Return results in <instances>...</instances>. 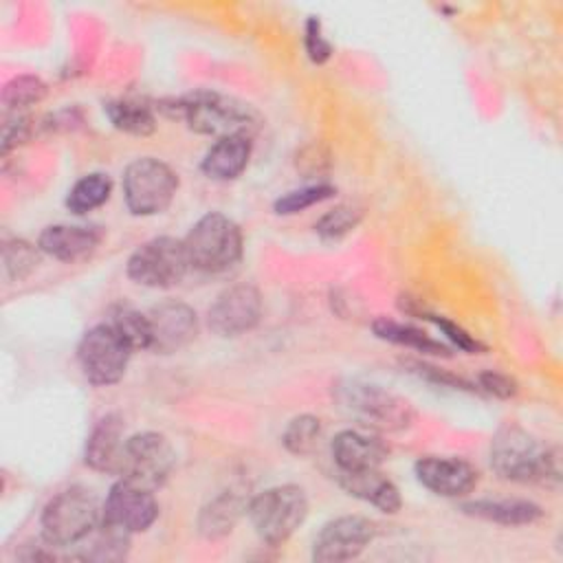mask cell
<instances>
[{
    "label": "cell",
    "instance_id": "1",
    "mask_svg": "<svg viewBox=\"0 0 563 563\" xmlns=\"http://www.w3.org/2000/svg\"><path fill=\"white\" fill-rule=\"evenodd\" d=\"M490 468L506 482L556 488L561 479L559 449L543 444L519 424H504L490 440Z\"/></svg>",
    "mask_w": 563,
    "mask_h": 563
},
{
    "label": "cell",
    "instance_id": "2",
    "mask_svg": "<svg viewBox=\"0 0 563 563\" xmlns=\"http://www.w3.org/2000/svg\"><path fill=\"white\" fill-rule=\"evenodd\" d=\"M172 114L183 117L194 132L216 141L238 134L253 136L260 128V114L249 103L216 90H196L174 101Z\"/></svg>",
    "mask_w": 563,
    "mask_h": 563
},
{
    "label": "cell",
    "instance_id": "3",
    "mask_svg": "<svg viewBox=\"0 0 563 563\" xmlns=\"http://www.w3.org/2000/svg\"><path fill=\"white\" fill-rule=\"evenodd\" d=\"M334 398L350 418L374 431H402L416 418L407 398L361 378L336 383Z\"/></svg>",
    "mask_w": 563,
    "mask_h": 563
},
{
    "label": "cell",
    "instance_id": "4",
    "mask_svg": "<svg viewBox=\"0 0 563 563\" xmlns=\"http://www.w3.org/2000/svg\"><path fill=\"white\" fill-rule=\"evenodd\" d=\"M103 506L81 486L59 490L40 515L42 539L51 548H79L101 523Z\"/></svg>",
    "mask_w": 563,
    "mask_h": 563
},
{
    "label": "cell",
    "instance_id": "5",
    "mask_svg": "<svg viewBox=\"0 0 563 563\" xmlns=\"http://www.w3.org/2000/svg\"><path fill=\"white\" fill-rule=\"evenodd\" d=\"M185 251L191 268L200 273H224L242 257V231L220 211H209L196 220L185 235Z\"/></svg>",
    "mask_w": 563,
    "mask_h": 563
},
{
    "label": "cell",
    "instance_id": "6",
    "mask_svg": "<svg viewBox=\"0 0 563 563\" xmlns=\"http://www.w3.org/2000/svg\"><path fill=\"white\" fill-rule=\"evenodd\" d=\"M246 515L266 545H282L308 517L306 490L297 484L266 488L249 501Z\"/></svg>",
    "mask_w": 563,
    "mask_h": 563
},
{
    "label": "cell",
    "instance_id": "7",
    "mask_svg": "<svg viewBox=\"0 0 563 563\" xmlns=\"http://www.w3.org/2000/svg\"><path fill=\"white\" fill-rule=\"evenodd\" d=\"M178 191V174L154 156L134 158L123 169V200L134 216L163 213Z\"/></svg>",
    "mask_w": 563,
    "mask_h": 563
},
{
    "label": "cell",
    "instance_id": "8",
    "mask_svg": "<svg viewBox=\"0 0 563 563\" xmlns=\"http://www.w3.org/2000/svg\"><path fill=\"white\" fill-rule=\"evenodd\" d=\"M134 347L110 323H97L84 332L77 345V361L88 383L108 387L123 378Z\"/></svg>",
    "mask_w": 563,
    "mask_h": 563
},
{
    "label": "cell",
    "instance_id": "9",
    "mask_svg": "<svg viewBox=\"0 0 563 563\" xmlns=\"http://www.w3.org/2000/svg\"><path fill=\"white\" fill-rule=\"evenodd\" d=\"M191 268L185 242L158 235L132 251L125 264L128 277L145 288H172L180 284Z\"/></svg>",
    "mask_w": 563,
    "mask_h": 563
},
{
    "label": "cell",
    "instance_id": "10",
    "mask_svg": "<svg viewBox=\"0 0 563 563\" xmlns=\"http://www.w3.org/2000/svg\"><path fill=\"white\" fill-rule=\"evenodd\" d=\"M176 451L158 431H141L125 438L121 477L150 490L163 486L174 471Z\"/></svg>",
    "mask_w": 563,
    "mask_h": 563
},
{
    "label": "cell",
    "instance_id": "11",
    "mask_svg": "<svg viewBox=\"0 0 563 563\" xmlns=\"http://www.w3.org/2000/svg\"><path fill=\"white\" fill-rule=\"evenodd\" d=\"M376 537V523L361 515H341L321 526L312 541V559L339 563L356 559Z\"/></svg>",
    "mask_w": 563,
    "mask_h": 563
},
{
    "label": "cell",
    "instance_id": "12",
    "mask_svg": "<svg viewBox=\"0 0 563 563\" xmlns=\"http://www.w3.org/2000/svg\"><path fill=\"white\" fill-rule=\"evenodd\" d=\"M262 319V295L253 284H233L224 288L207 310V323L213 334L233 339L251 332Z\"/></svg>",
    "mask_w": 563,
    "mask_h": 563
},
{
    "label": "cell",
    "instance_id": "13",
    "mask_svg": "<svg viewBox=\"0 0 563 563\" xmlns=\"http://www.w3.org/2000/svg\"><path fill=\"white\" fill-rule=\"evenodd\" d=\"M158 519V501L154 490L139 486L125 477L112 484L103 501V521L134 534L145 532Z\"/></svg>",
    "mask_w": 563,
    "mask_h": 563
},
{
    "label": "cell",
    "instance_id": "14",
    "mask_svg": "<svg viewBox=\"0 0 563 563\" xmlns=\"http://www.w3.org/2000/svg\"><path fill=\"white\" fill-rule=\"evenodd\" d=\"M150 350L156 354H174L198 336L196 310L178 299H165L147 312Z\"/></svg>",
    "mask_w": 563,
    "mask_h": 563
},
{
    "label": "cell",
    "instance_id": "15",
    "mask_svg": "<svg viewBox=\"0 0 563 563\" xmlns=\"http://www.w3.org/2000/svg\"><path fill=\"white\" fill-rule=\"evenodd\" d=\"M418 482L440 497H466L479 482L477 468L455 455H424L413 464Z\"/></svg>",
    "mask_w": 563,
    "mask_h": 563
},
{
    "label": "cell",
    "instance_id": "16",
    "mask_svg": "<svg viewBox=\"0 0 563 563\" xmlns=\"http://www.w3.org/2000/svg\"><path fill=\"white\" fill-rule=\"evenodd\" d=\"M101 240L103 231L95 224H51L40 233L37 246L57 262L75 264L88 260Z\"/></svg>",
    "mask_w": 563,
    "mask_h": 563
},
{
    "label": "cell",
    "instance_id": "17",
    "mask_svg": "<svg viewBox=\"0 0 563 563\" xmlns=\"http://www.w3.org/2000/svg\"><path fill=\"white\" fill-rule=\"evenodd\" d=\"M123 418L119 413H106L97 420L86 440L84 462L92 471L119 475L123 462Z\"/></svg>",
    "mask_w": 563,
    "mask_h": 563
},
{
    "label": "cell",
    "instance_id": "18",
    "mask_svg": "<svg viewBox=\"0 0 563 563\" xmlns=\"http://www.w3.org/2000/svg\"><path fill=\"white\" fill-rule=\"evenodd\" d=\"M330 453L339 471L352 473V471L380 468V464L389 455V449L383 440L369 433H363L356 429H343L332 438Z\"/></svg>",
    "mask_w": 563,
    "mask_h": 563
},
{
    "label": "cell",
    "instance_id": "19",
    "mask_svg": "<svg viewBox=\"0 0 563 563\" xmlns=\"http://www.w3.org/2000/svg\"><path fill=\"white\" fill-rule=\"evenodd\" d=\"M339 486L350 495L356 497L380 512L394 515L402 506V497L398 486L380 473V468H367V471H352L343 473L339 471Z\"/></svg>",
    "mask_w": 563,
    "mask_h": 563
},
{
    "label": "cell",
    "instance_id": "20",
    "mask_svg": "<svg viewBox=\"0 0 563 563\" xmlns=\"http://www.w3.org/2000/svg\"><path fill=\"white\" fill-rule=\"evenodd\" d=\"M253 152V136L238 134L218 139L205 154L200 169L211 180H235L249 165Z\"/></svg>",
    "mask_w": 563,
    "mask_h": 563
},
{
    "label": "cell",
    "instance_id": "21",
    "mask_svg": "<svg viewBox=\"0 0 563 563\" xmlns=\"http://www.w3.org/2000/svg\"><path fill=\"white\" fill-rule=\"evenodd\" d=\"M460 510L468 517L499 526H530L543 517L541 506L528 499H473L464 501Z\"/></svg>",
    "mask_w": 563,
    "mask_h": 563
},
{
    "label": "cell",
    "instance_id": "22",
    "mask_svg": "<svg viewBox=\"0 0 563 563\" xmlns=\"http://www.w3.org/2000/svg\"><path fill=\"white\" fill-rule=\"evenodd\" d=\"M249 501L238 493H220L213 497L207 506H202L198 515V530L207 539H220L227 537L235 523L240 521L242 512H246Z\"/></svg>",
    "mask_w": 563,
    "mask_h": 563
},
{
    "label": "cell",
    "instance_id": "23",
    "mask_svg": "<svg viewBox=\"0 0 563 563\" xmlns=\"http://www.w3.org/2000/svg\"><path fill=\"white\" fill-rule=\"evenodd\" d=\"M372 332L389 343L396 345H405L411 350H418L422 354H431V356H451V347L433 336H429L427 332H422L416 325L409 323H400L387 317H378L372 321Z\"/></svg>",
    "mask_w": 563,
    "mask_h": 563
},
{
    "label": "cell",
    "instance_id": "24",
    "mask_svg": "<svg viewBox=\"0 0 563 563\" xmlns=\"http://www.w3.org/2000/svg\"><path fill=\"white\" fill-rule=\"evenodd\" d=\"M110 123L125 134L147 136L156 130V117L150 103L139 99H114L103 106Z\"/></svg>",
    "mask_w": 563,
    "mask_h": 563
},
{
    "label": "cell",
    "instance_id": "25",
    "mask_svg": "<svg viewBox=\"0 0 563 563\" xmlns=\"http://www.w3.org/2000/svg\"><path fill=\"white\" fill-rule=\"evenodd\" d=\"M130 537V532L101 519L99 528L79 545V552L75 556L88 561H121L128 556Z\"/></svg>",
    "mask_w": 563,
    "mask_h": 563
},
{
    "label": "cell",
    "instance_id": "26",
    "mask_svg": "<svg viewBox=\"0 0 563 563\" xmlns=\"http://www.w3.org/2000/svg\"><path fill=\"white\" fill-rule=\"evenodd\" d=\"M110 194H112V178L103 172H90L68 189L66 207L75 216H84L106 205L110 200Z\"/></svg>",
    "mask_w": 563,
    "mask_h": 563
},
{
    "label": "cell",
    "instance_id": "27",
    "mask_svg": "<svg viewBox=\"0 0 563 563\" xmlns=\"http://www.w3.org/2000/svg\"><path fill=\"white\" fill-rule=\"evenodd\" d=\"M48 95V86L37 75H18L2 88V106L7 112H22L40 103Z\"/></svg>",
    "mask_w": 563,
    "mask_h": 563
},
{
    "label": "cell",
    "instance_id": "28",
    "mask_svg": "<svg viewBox=\"0 0 563 563\" xmlns=\"http://www.w3.org/2000/svg\"><path fill=\"white\" fill-rule=\"evenodd\" d=\"M321 433H323V427L317 416L299 413L286 424L282 433V444L292 455H308L317 449Z\"/></svg>",
    "mask_w": 563,
    "mask_h": 563
},
{
    "label": "cell",
    "instance_id": "29",
    "mask_svg": "<svg viewBox=\"0 0 563 563\" xmlns=\"http://www.w3.org/2000/svg\"><path fill=\"white\" fill-rule=\"evenodd\" d=\"M40 246L31 244L26 240H9L2 246V264L4 273L11 282L26 279L37 266H40Z\"/></svg>",
    "mask_w": 563,
    "mask_h": 563
},
{
    "label": "cell",
    "instance_id": "30",
    "mask_svg": "<svg viewBox=\"0 0 563 563\" xmlns=\"http://www.w3.org/2000/svg\"><path fill=\"white\" fill-rule=\"evenodd\" d=\"M336 194V189L328 183H317V185H308L301 189H292L284 196H279L273 205L275 213L279 216H292V213H301L328 198H332Z\"/></svg>",
    "mask_w": 563,
    "mask_h": 563
},
{
    "label": "cell",
    "instance_id": "31",
    "mask_svg": "<svg viewBox=\"0 0 563 563\" xmlns=\"http://www.w3.org/2000/svg\"><path fill=\"white\" fill-rule=\"evenodd\" d=\"M110 323L123 334V339L134 347V350H150V323L147 314L139 312L134 308L121 306L112 312Z\"/></svg>",
    "mask_w": 563,
    "mask_h": 563
},
{
    "label": "cell",
    "instance_id": "32",
    "mask_svg": "<svg viewBox=\"0 0 563 563\" xmlns=\"http://www.w3.org/2000/svg\"><path fill=\"white\" fill-rule=\"evenodd\" d=\"M361 218H363V211L358 207H354V205H339V207L330 209L328 213H323L317 220L314 231L323 240H341L343 235H347L350 231L356 229Z\"/></svg>",
    "mask_w": 563,
    "mask_h": 563
},
{
    "label": "cell",
    "instance_id": "33",
    "mask_svg": "<svg viewBox=\"0 0 563 563\" xmlns=\"http://www.w3.org/2000/svg\"><path fill=\"white\" fill-rule=\"evenodd\" d=\"M420 319H427V321L435 323V328L446 336V341H449L453 347H457V350H462V352H466V354H482V352H486V345H484L479 339H475L473 334H468L462 325L453 323L451 319L440 317V314H433V312H429V310H424V312L420 314Z\"/></svg>",
    "mask_w": 563,
    "mask_h": 563
},
{
    "label": "cell",
    "instance_id": "34",
    "mask_svg": "<svg viewBox=\"0 0 563 563\" xmlns=\"http://www.w3.org/2000/svg\"><path fill=\"white\" fill-rule=\"evenodd\" d=\"M303 48L312 64H325L332 57V44L323 35V26L317 18H308L303 26Z\"/></svg>",
    "mask_w": 563,
    "mask_h": 563
},
{
    "label": "cell",
    "instance_id": "35",
    "mask_svg": "<svg viewBox=\"0 0 563 563\" xmlns=\"http://www.w3.org/2000/svg\"><path fill=\"white\" fill-rule=\"evenodd\" d=\"M31 119L22 112H9L2 123V154H9L13 147L22 145L31 136Z\"/></svg>",
    "mask_w": 563,
    "mask_h": 563
},
{
    "label": "cell",
    "instance_id": "36",
    "mask_svg": "<svg viewBox=\"0 0 563 563\" xmlns=\"http://www.w3.org/2000/svg\"><path fill=\"white\" fill-rule=\"evenodd\" d=\"M477 383L479 387L486 391V394H493L497 398H512L517 394V380L510 378L508 374L504 372H497V369H486L477 376Z\"/></svg>",
    "mask_w": 563,
    "mask_h": 563
},
{
    "label": "cell",
    "instance_id": "37",
    "mask_svg": "<svg viewBox=\"0 0 563 563\" xmlns=\"http://www.w3.org/2000/svg\"><path fill=\"white\" fill-rule=\"evenodd\" d=\"M411 372L418 374L420 378H427V380H433L442 387H451V389H464V391H475V387L460 378V376H453V374H446V372H440L438 367H431V365H424V363H411Z\"/></svg>",
    "mask_w": 563,
    "mask_h": 563
}]
</instances>
